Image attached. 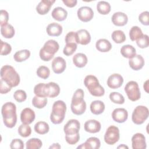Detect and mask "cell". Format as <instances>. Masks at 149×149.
Segmentation results:
<instances>
[{
    "instance_id": "6da1fadb",
    "label": "cell",
    "mask_w": 149,
    "mask_h": 149,
    "mask_svg": "<svg viewBox=\"0 0 149 149\" xmlns=\"http://www.w3.org/2000/svg\"><path fill=\"white\" fill-rule=\"evenodd\" d=\"M1 78L12 87H16L20 83L19 74L13 67L10 65H4L1 69Z\"/></svg>"
},
{
    "instance_id": "7a4b0ae2",
    "label": "cell",
    "mask_w": 149,
    "mask_h": 149,
    "mask_svg": "<svg viewBox=\"0 0 149 149\" xmlns=\"http://www.w3.org/2000/svg\"><path fill=\"white\" fill-rule=\"evenodd\" d=\"M66 111V105L62 100L55 101L52 108V112L50 115L51 122L55 125L62 123L65 118Z\"/></svg>"
},
{
    "instance_id": "3957f363",
    "label": "cell",
    "mask_w": 149,
    "mask_h": 149,
    "mask_svg": "<svg viewBox=\"0 0 149 149\" xmlns=\"http://www.w3.org/2000/svg\"><path fill=\"white\" fill-rule=\"evenodd\" d=\"M149 111L147 107L143 105L137 106L132 115V120L136 125H141L148 118Z\"/></svg>"
},
{
    "instance_id": "277c9868",
    "label": "cell",
    "mask_w": 149,
    "mask_h": 149,
    "mask_svg": "<svg viewBox=\"0 0 149 149\" xmlns=\"http://www.w3.org/2000/svg\"><path fill=\"white\" fill-rule=\"evenodd\" d=\"M125 91L128 98L132 101H136L140 98L141 94L139 84L135 81H129L125 87Z\"/></svg>"
},
{
    "instance_id": "5b68a950",
    "label": "cell",
    "mask_w": 149,
    "mask_h": 149,
    "mask_svg": "<svg viewBox=\"0 0 149 149\" xmlns=\"http://www.w3.org/2000/svg\"><path fill=\"white\" fill-rule=\"evenodd\" d=\"M120 138L119 129L118 127L112 125L109 126L104 134V141L109 145H113L118 142Z\"/></svg>"
},
{
    "instance_id": "8992f818",
    "label": "cell",
    "mask_w": 149,
    "mask_h": 149,
    "mask_svg": "<svg viewBox=\"0 0 149 149\" xmlns=\"http://www.w3.org/2000/svg\"><path fill=\"white\" fill-rule=\"evenodd\" d=\"M78 18L83 22L90 21L94 16L93 9L88 6H82L78 9L77 12Z\"/></svg>"
},
{
    "instance_id": "52a82bcc",
    "label": "cell",
    "mask_w": 149,
    "mask_h": 149,
    "mask_svg": "<svg viewBox=\"0 0 149 149\" xmlns=\"http://www.w3.org/2000/svg\"><path fill=\"white\" fill-rule=\"evenodd\" d=\"M1 113L3 119L9 118L17 115L16 105L12 102L5 103L2 107Z\"/></svg>"
},
{
    "instance_id": "ba28073f",
    "label": "cell",
    "mask_w": 149,
    "mask_h": 149,
    "mask_svg": "<svg viewBox=\"0 0 149 149\" xmlns=\"http://www.w3.org/2000/svg\"><path fill=\"white\" fill-rule=\"evenodd\" d=\"M133 149H145L147 147L146 137L142 133H137L132 137Z\"/></svg>"
},
{
    "instance_id": "9c48e42d",
    "label": "cell",
    "mask_w": 149,
    "mask_h": 149,
    "mask_svg": "<svg viewBox=\"0 0 149 149\" xmlns=\"http://www.w3.org/2000/svg\"><path fill=\"white\" fill-rule=\"evenodd\" d=\"M80 128V123L77 119H72L66 123L63 127V131L65 134H70L77 133Z\"/></svg>"
},
{
    "instance_id": "30bf717a",
    "label": "cell",
    "mask_w": 149,
    "mask_h": 149,
    "mask_svg": "<svg viewBox=\"0 0 149 149\" xmlns=\"http://www.w3.org/2000/svg\"><path fill=\"white\" fill-rule=\"evenodd\" d=\"M123 83V77L118 73H113L107 79L108 86L112 89H116L121 87Z\"/></svg>"
},
{
    "instance_id": "8fae6325",
    "label": "cell",
    "mask_w": 149,
    "mask_h": 149,
    "mask_svg": "<svg viewBox=\"0 0 149 149\" xmlns=\"http://www.w3.org/2000/svg\"><path fill=\"white\" fill-rule=\"evenodd\" d=\"M70 108L72 112L76 115H80L84 113L86 109V103L83 100L72 101Z\"/></svg>"
},
{
    "instance_id": "7c38bea8",
    "label": "cell",
    "mask_w": 149,
    "mask_h": 149,
    "mask_svg": "<svg viewBox=\"0 0 149 149\" xmlns=\"http://www.w3.org/2000/svg\"><path fill=\"white\" fill-rule=\"evenodd\" d=\"M112 118L116 122L124 123L127 119L128 112L125 108H116L112 113Z\"/></svg>"
},
{
    "instance_id": "4fadbf2b",
    "label": "cell",
    "mask_w": 149,
    "mask_h": 149,
    "mask_svg": "<svg viewBox=\"0 0 149 149\" xmlns=\"http://www.w3.org/2000/svg\"><path fill=\"white\" fill-rule=\"evenodd\" d=\"M66 67L65 60L61 57L58 56L54 59L52 62V69L56 74H60L63 72Z\"/></svg>"
},
{
    "instance_id": "5bb4252c",
    "label": "cell",
    "mask_w": 149,
    "mask_h": 149,
    "mask_svg": "<svg viewBox=\"0 0 149 149\" xmlns=\"http://www.w3.org/2000/svg\"><path fill=\"white\" fill-rule=\"evenodd\" d=\"M35 118V112L30 108H26L21 112L20 120L22 123L29 125L34 120Z\"/></svg>"
},
{
    "instance_id": "9a60e30c",
    "label": "cell",
    "mask_w": 149,
    "mask_h": 149,
    "mask_svg": "<svg viewBox=\"0 0 149 149\" xmlns=\"http://www.w3.org/2000/svg\"><path fill=\"white\" fill-rule=\"evenodd\" d=\"M76 42L81 45H87L90 42L91 36L86 29H81L76 32Z\"/></svg>"
},
{
    "instance_id": "2e32d148",
    "label": "cell",
    "mask_w": 149,
    "mask_h": 149,
    "mask_svg": "<svg viewBox=\"0 0 149 149\" xmlns=\"http://www.w3.org/2000/svg\"><path fill=\"white\" fill-rule=\"evenodd\" d=\"M55 2V0H42L37 5L36 11L38 14L44 15L49 11L52 4Z\"/></svg>"
},
{
    "instance_id": "e0dca14e",
    "label": "cell",
    "mask_w": 149,
    "mask_h": 149,
    "mask_svg": "<svg viewBox=\"0 0 149 149\" xmlns=\"http://www.w3.org/2000/svg\"><path fill=\"white\" fill-rule=\"evenodd\" d=\"M111 20L114 25L116 26H123L127 24L128 17L125 13L117 12L113 14Z\"/></svg>"
},
{
    "instance_id": "ac0fdd59",
    "label": "cell",
    "mask_w": 149,
    "mask_h": 149,
    "mask_svg": "<svg viewBox=\"0 0 149 149\" xmlns=\"http://www.w3.org/2000/svg\"><path fill=\"white\" fill-rule=\"evenodd\" d=\"M86 132L90 133H95L99 132L101 128V123L95 119L87 120L84 125Z\"/></svg>"
},
{
    "instance_id": "d6986e66",
    "label": "cell",
    "mask_w": 149,
    "mask_h": 149,
    "mask_svg": "<svg viewBox=\"0 0 149 149\" xmlns=\"http://www.w3.org/2000/svg\"><path fill=\"white\" fill-rule=\"evenodd\" d=\"M144 59L140 55H136L129 60V66L134 70H139L142 69L144 65Z\"/></svg>"
},
{
    "instance_id": "ffe728a7",
    "label": "cell",
    "mask_w": 149,
    "mask_h": 149,
    "mask_svg": "<svg viewBox=\"0 0 149 149\" xmlns=\"http://www.w3.org/2000/svg\"><path fill=\"white\" fill-rule=\"evenodd\" d=\"M84 84L87 88L89 93L98 87L100 84L98 79L93 75H87L84 80Z\"/></svg>"
},
{
    "instance_id": "44dd1931",
    "label": "cell",
    "mask_w": 149,
    "mask_h": 149,
    "mask_svg": "<svg viewBox=\"0 0 149 149\" xmlns=\"http://www.w3.org/2000/svg\"><path fill=\"white\" fill-rule=\"evenodd\" d=\"M46 31L48 36L58 37L62 33V27L61 24L54 22L47 26Z\"/></svg>"
},
{
    "instance_id": "7402d4cb",
    "label": "cell",
    "mask_w": 149,
    "mask_h": 149,
    "mask_svg": "<svg viewBox=\"0 0 149 149\" xmlns=\"http://www.w3.org/2000/svg\"><path fill=\"white\" fill-rule=\"evenodd\" d=\"M52 17L56 20L62 22L65 20L68 16V12L66 10L62 7L55 8L51 13Z\"/></svg>"
},
{
    "instance_id": "603a6c76",
    "label": "cell",
    "mask_w": 149,
    "mask_h": 149,
    "mask_svg": "<svg viewBox=\"0 0 149 149\" xmlns=\"http://www.w3.org/2000/svg\"><path fill=\"white\" fill-rule=\"evenodd\" d=\"M42 48L48 53L54 55L57 52L59 48V44L54 40H49L44 44Z\"/></svg>"
},
{
    "instance_id": "cb8c5ba5",
    "label": "cell",
    "mask_w": 149,
    "mask_h": 149,
    "mask_svg": "<svg viewBox=\"0 0 149 149\" xmlns=\"http://www.w3.org/2000/svg\"><path fill=\"white\" fill-rule=\"evenodd\" d=\"M46 86L47 97H48L50 98H54L59 94L60 87L58 84L54 82H49L46 84Z\"/></svg>"
},
{
    "instance_id": "d4e9b609",
    "label": "cell",
    "mask_w": 149,
    "mask_h": 149,
    "mask_svg": "<svg viewBox=\"0 0 149 149\" xmlns=\"http://www.w3.org/2000/svg\"><path fill=\"white\" fill-rule=\"evenodd\" d=\"M88 59L87 56L83 53H77L73 57V62L74 65L79 68L84 67L87 63Z\"/></svg>"
},
{
    "instance_id": "484cf974",
    "label": "cell",
    "mask_w": 149,
    "mask_h": 149,
    "mask_svg": "<svg viewBox=\"0 0 149 149\" xmlns=\"http://www.w3.org/2000/svg\"><path fill=\"white\" fill-rule=\"evenodd\" d=\"M97 49L101 52H107L109 51L112 48V44L107 39H100L95 44Z\"/></svg>"
},
{
    "instance_id": "4316f807",
    "label": "cell",
    "mask_w": 149,
    "mask_h": 149,
    "mask_svg": "<svg viewBox=\"0 0 149 149\" xmlns=\"http://www.w3.org/2000/svg\"><path fill=\"white\" fill-rule=\"evenodd\" d=\"M104 103L100 100L93 101L90 104V111L94 115L101 114L105 110Z\"/></svg>"
},
{
    "instance_id": "83f0119b",
    "label": "cell",
    "mask_w": 149,
    "mask_h": 149,
    "mask_svg": "<svg viewBox=\"0 0 149 149\" xmlns=\"http://www.w3.org/2000/svg\"><path fill=\"white\" fill-rule=\"evenodd\" d=\"M120 53L123 57L130 59L136 55V51L134 47L127 44L122 47L120 48Z\"/></svg>"
},
{
    "instance_id": "f1b7e54d",
    "label": "cell",
    "mask_w": 149,
    "mask_h": 149,
    "mask_svg": "<svg viewBox=\"0 0 149 149\" xmlns=\"http://www.w3.org/2000/svg\"><path fill=\"white\" fill-rule=\"evenodd\" d=\"M1 33L3 37L6 38H12L15 33L14 27L10 24H6L3 26H1Z\"/></svg>"
},
{
    "instance_id": "f546056e",
    "label": "cell",
    "mask_w": 149,
    "mask_h": 149,
    "mask_svg": "<svg viewBox=\"0 0 149 149\" xmlns=\"http://www.w3.org/2000/svg\"><path fill=\"white\" fill-rule=\"evenodd\" d=\"M30 56V52L28 49H22L17 51L13 55L14 60L17 62L25 61Z\"/></svg>"
},
{
    "instance_id": "4dcf8cb0",
    "label": "cell",
    "mask_w": 149,
    "mask_h": 149,
    "mask_svg": "<svg viewBox=\"0 0 149 149\" xmlns=\"http://www.w3.org/2000/svg\"><path fill=\"white\" fill-rule=\"evenodd\" d=\"M34 130L40 134H45L49 132V126L48 124L44 121H39L34 125Z\"/></svg>"
},
{
    "instance_id": "1f68e13d",
    "label": "cell",
    "mask_w": 149,
    "mask_h": 149,
    "mask_svg": "<svg viewBox=\"0 0 149 149\" xmlns=\"http://www.w3.org/2000/svg\"><path fill=\"white\" fill-rule=\"evenodd\" d=\"M97 10L100 14L105 15L110 12L111 5L107 1H99L97 4Z\"/></svg>"
},
{
    "instance_id": "d6a6232c",
    "label": "cell",
    "mask_w": 149,
    "mask_h": 149,
    "mask_svg": "<svg viewBox=\"0 0 149 149\" xmlns=\"http://www.w3.org/2000/svg\"><path fill=\"white\" fill-rule=\"evenodd\" d=\"M48 100L47 97H42L38 96H34L32 100L33 105L38 109H41L45 107L47 104Z\"/></svg>"
},
{
    "instance_id": "836d02e7",
    "label": "cell",
    "mask_w": 149,
    "mask_h": 149,
    "mask_svg": "<svg viewBox=\"0 0 149 149\" xmlns=\"http://www.w3.org/2000/svg\"><path fill=\"white\" fill-rule=\"evenodd\" d=\"M34 93L36 95L42 97H47V86L45 83H38L34 86Z\"/></svg>"
},
{
    "instance_id": "e575fe53",
    "label": "cell",
    "mask_w": 149,
    "mask_h": 149,
    "mask_svg": "<svg viewBox=\"0 0 149 149\" xmlns=\"http://www.w3.org/2000/svg\"><path fill=\"white\" fill-rule=\"evenodd\" d=\"M84 143L86 144L87 149H98L101 146L100 140L95 137H89Z\"/></svg>"
},
{
    "instance_id": "d590c367",
    "label": "cell",
    "mask_w": 149,
    "mask_h": 149,
    "mask_svg": "<svg viewBox=\"0 0 149 149\" xmlns=\"http://www.w3.org/2000/svg\"><path fill=\"white\" fill-rule=\"evenodd\" d=\"M111 37L113 41L117 44L122 43L126 40V36L124 32L120 30L113 31L112 33Z\"/></svg>"
},
{
    "instance_id": "8d00e7d4",
    "label": "cell",
    "mask_w": 149,
    "mask_h": 149,
    "mask_svg": "<svg viewBox=\"0 0 149 149\" xmlns=\"http://www.w3.org/2000/svg\"><path fill=\"white\" fill-rule=\"evenodd\" d=\"M26 144L27 149H40L42 146V143L39 139L32 138L27 141Z\"/></svg>"
},
{
    "instance_id": "74e56055",
    "label": "cell",
    "mask_w": 149,
    "mask_h": 149,
    "mask_svg": "<svg viewBox=\"0 0 149 149\" xmlns=\"http://www.w3.org/2000/svg\"><path fill=\"white\" fill-rule=\"evenodd\" d=\"M143 34L141 29L136 26H133L129 31V37L132 41H136V40L138 39Z\"/></svg>"
},
{
    "instance_id": "f35d334b",
    "label": "cell",
    "mask_w": 149,
    "mask_h": 149,
    "mask_svg": "<svg viewBox=\"0 0 149 149\" xmlns=\"http://www.w3.org/2000/svg\"><path fill=\"white\" fill-rule=\"evenodd\" d=\"M18 133L22 137H27L31 133V129L29 125L22 123L18 128Z\"/></svg>"
},
{
    "instance_id": "ab89813d",
    "label": "cell",
    "mask_w": 149,
    "mask_h": 149,
    "mask_svg": "<svg viewBox=\"0 0 149 149\" xmlns=\"http://www.w3.org/2000/svg\"><path fill=\"white\" fill-rule=\"evenodd\" d=\"M110 100L118 104H123L125 102V98L122 94L118 92H112L109 94Z\"/></svg>"
},
{
    "instance_id": "60d3db41",
    "label": "cell",
    "mask_w": 149,
    "mask_h": 149,
    "mask_svg": "<svg viewBox=\"0 0 149 149\" xmlns=\"http://www.w3.org/2000/svg\"><path fill=\"white\" fill-rule=\"evenodd\" d=\"M37 76L43 79H47L49 77L50 74L49 69L45 66H39L36 71Z\"/></svg>"
},
{
    "instance_id": "b9f144b4",
    "label": "cell",
    "mask_w": 149,
    "mask_h": 149,
    "mask_svg": "<svg viewBox=\"0 0 149 149\" xmlns=\"http://www.w3.org/2000/svg\"><path fill=\"white\" fill-rule=\"evenodd\" d=\"M77 47L76 43H68L66 44L65 46L63 52V54L66 56H70L72 55L76 50Z\"/></svg>"
},
{
    "instance_id": "7bdbcfd3",
    "label": "cell",
    "mask_w": 149,
    "mask_h": 149,
    "mask_svg": "<svg viewBox=\"0 0 149 149\" xmlns=\"http://www.w3.org/2000/svg\"><path fill=\"white\" fill-rule=\"evenodd\" d=\"M136 44L141 48H147L149 45L148 36L147 34H143L136 40Z\"/></svg>"
},
{
    "instance_id": "ee69618b",
    "label": "cell",
    "mask_w": 149,
    "mask_h": 149,
    "mask_svg": "<svg viewBox=\"0 0 149 149\" xmlns=\"http://www.w3.org/2000/svg\"><path fill=\"white\" fill-rule=\"evenodd\" d=\"M13 97L16 101L19 102H22L26 100L27 94L24 90H17L14 93Z\"/></svg>"
},
{
    "instance_id": "f6af8a7d",
    "label": "cell",
    "mask_w": 149,
    "mask_h": 149,
    "mask_svg": "<svg viewBox=\"0 0 149 149\" xmlns=\"http://www.w3.org/2000/svg\"><path fill=\"white\" fill-rule=\"evenodd\" d=\"M65 140L66 141L70 144L73 145L76 144L80 140V134L79 133L75 134H66L65 135Z\"/></svg>"
},
{
    "instance_id": "bcb514c9",
    "label": "cell",
    "mask_w": 149,
    "mask_h": 149,
    "mask_svg": "<svg viewBox=\"0 0 149 149\" xmlns=\"http://www.w3.org/2000/svg\"><path fill=\"white\" fill-rule=\"evenodd\" d=\"M12 47L7 42L1 41V55H7L10 53Z\"/></svg>"
},
{
    "instance_id": "7dc6e473",
    "label": "cell",
    "mask_w": 149,
    "mask_h": 149,
    "mask_svg": "<svg viewBox=\"0 0 149 149\" xmlns=\"http://www.w3.org/2000/svg\"><path fill=\"white\" fill-rule=\"evenodd\" d=\"M149 12L148 11H144L141 13L139 16V22L144 26H148L149 24Z\"/></svg>"
},
{
    "instance_id": "c3c4849f",
    "label": "cell",
    "mask_w": 149,
    "mask_h": 149,
    "mask_svg": "<svg viewBox=\"0 0 149 149\" xmlns=\"http://www.w3.org/2000/svg\"><path fill=\"white\" fill-rule=\"evenodd\" d=\"M10 147L12 149H23L24 148L23 141L19 139H13L10 144Z\"/></svg>"
},
{
    "instance_id": "681fc988",
    "label": "cell",
    "mask_w": 149,
    "mask_h": 149,
    "mask_svg": "<svg viewBox=\"0 0 149 149\" xmlns=\"http://www.w3.org/2000/svg\"><path fill=\"white\" fill-rule=\"evenodd\" d=\"M3 123L5 126L8 128H12L13 127L17 122V115L7 118V119H3Z\"/></svg>"
},
{
    "instance_id": "f907efd6",
    "label": "cell",
    "mask_w": 149,
    "mask_h": 149,
    "mask_svg": "<svg viewBox=\"0 0 149 149\" xmlns=\"http://www.w3.org/2000/svg\"><path fill=\"white\" fill-rule=\"evenodd\" d=\"M9 20V14L5 10H1L0 11V24L3 26L8 24Z\"/></svg>"
},
{
    "instance_id": "816d5d0a",
    "label": "cell",
    "mask_w": 149,
    "mask_h": 149,
    "mask_svg": "<svg viewBox=\"0 0 149 149\" xmlns=\"http://www.w3.org/2000/svg\"><path fill=\"white\" fill-rule=\"evenodd\" d=\"M39 55H40L41 59H42L44 61H46V62L50 61L54 56V55H52V54H50L47 52L42 48H41L40 50Z\"/></svg>"
},
{
    "instance_id": "f5cc1de1",
    "label": "cell",
    "mask_w": 149,
    "mask_h": 149,
    "mask_svg": "<svg viewBox=\"0 0 149 149\" xmlns=\"http://www.w3.org/2000/svg\"><path fill=\"white\" fill-rule=\"evenodd\" d=\"M12 89V87L8 84L6 81L1 79V87H0V92L1 94H6L9 92Z\"/></svg>"
},
{
    "instance_id": "db71d44e",
    "label": "cell",
    "mask_w": 149,
    "mask_h": 149,
    "mask_svg": "<svg viewBox=\"0 0 149 149\" xmlns=\"http://www.w3.org/2000/svg\"><path fill=\"white\" fill-rule=\"evenodd\" d=\"M65 42L68 43H76V32L70 31L65 36Z\"/></svg>"
},
{
    "instance_id": "11a10c76",
    "label": "cell",
    "mask_w": 149,
    "mask_h": 149,
    "mask_svg": "<svg viewBox=\"0 0 149 149\" xmlns=\"http://www.w3.org/2000/svg\"><path fill=\"white\" fill-rule=\"evenodd\" d=\"M90 93L94 97H101L104 95L105 90L101 85H100L95 89L90 91Z\"/></svg>"
},
{
    "instance_id": "9f6ffc18",
    "label": "cell",
    "mask_w": 149,
    "mask_h": 149,
    "mask_svg": "<svg viewBox=\"0 0 149 149\" xmlns=\"http://www.w3.org/2000/svg\"><path fill=\"white\" fill-rule=\"evenodd\" d=\"M62 2L69 8H73L75 6L77 3V0H62Z\"/></svg>"
},
{
    "instance_id": "6f0895ef",
    "label": "cell",
    "mask_w": 149,
    "mask_h": 149,
    "mask_svg": "<svg viewBox=\"0 0 149 149\" xmlns=\"http://www.w3.org/2000/svg\"><path fill=\"white\" fill-rule=\"evenodd\" d=\"M61 146L59 145V143H54L52 144V146H51L49 148V149H51V148H54V149H59V148H61Z\"/></svg>"
},
{
    "instance_id": "680465c9",
    "label": "cell",
    "mask_w": 149,
    "mask_h": 149,
    "mask_svg": "<svg viewBox=\"0 0 149 149\" xmlns=\"http://www.w3.org/2000/svg\"><path fill=\"white\" fill-rule=\"evenodd\" d=\"M148 80H147L145 83H144V86H143V87H144V90L146 91V93H148Z\"/></svg>"
},
{
    "instance_id": "91938a15",
    "label": "cell",
    "mask_w": 149,
    "mask_h": 149,
    "mask_svg": "<svg viewBox=\"0 0 149 149\" xmlns=\"http://www.w3.org/2000/svg\"><path fill=\"white\" fill-rule=\"evenodd\" d=\"M77 148H82V149H87V146H86V144H85V143H83V144H81V145H80V146H79L77 147Z\"/></svg>"
},
{
    "instance_id": "94428289",
    "label": "cell",
    "mask_w": 149,
    "mask_h": 149,
    "mask_svg": "<svg viewBox=\"0 0 149 149\" xmlns=\"http://www.w3.org/2000/svg\"><path fill=\"white\" fill-rule=\"evenodd\" d=\"M117 148H121V149H123V148H127V149H128L129 148V147L125 145V144H121V145L118 146Z\"/></svg>"
}]
</instances>
